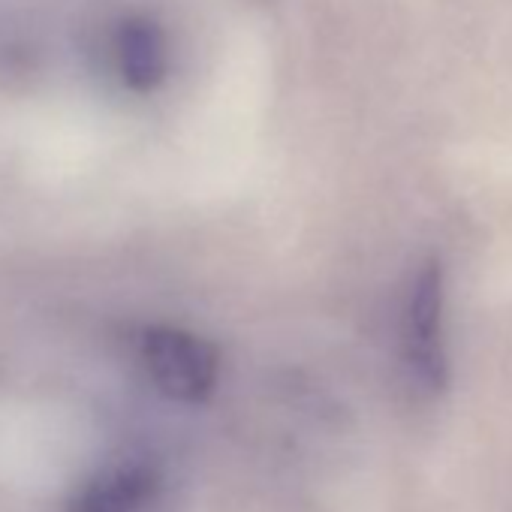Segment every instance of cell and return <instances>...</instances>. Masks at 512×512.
I'll return each mask as SVG.
<instances>
[{"mask_svg": "<svg viewBox=\"0 0 512 512\" xmlns=\"http://www.w3.org/2000/svg\"><path fill=\"white\" fill-rule=\"evenodd\" d=\"M115 55L121 79L136 94H151L163 85L169 70V52L166 37L157 22L145 16H133L118 28L115 37Z\"/></svg>", "mask_w": 512, "mask_h": 512, "instance_id": "277c9868", "label": "cell"}, {"mask_svg": "<svg viewBox=\"0 0 512 512\" xmlns=\"http://www.w3.org/2000/svg\"><path fill=\"white\" fill-rule=\"evenodd\" d=\"M139 359L151 383L184 404L205 401L220 377L217 347L178 326H148L139 338Z\"/></svg>", "mask_w": 512, "mask_h": 512, "instance_id": "7a4b0ae2", "label": "cell"}, {"mask_svg": "<svg viewBox=\"0 0 512 512\" xmlns=\"http://www.w3.org/2000/svg\"><path fill=\"white\" fill-rule=\"evenodd\" d=\"M160 473L145 458L118 461L94 473L67 503V512H142L157 494Z\"/></svg>", "mask_w": 512, "mask_h": 512, "instance_id": "3957f363", "label": "cell"}, {"mask_svg": "<svg viewBox=\"0 0 512 512\" xmlns=\"http://www.w3.org/2000/svg\"><path fill=\"white\" fill-rule=\"evenodd\" d=\"M401 338L410 383L428 398L440 395L449 383V362L443 344V269L437 260H425L410 281Z\"/></svg>", "mask_w": 512, "mask_h": 512, "instance_id": "6da1fadb", "label": "cell"}]
</instances>
